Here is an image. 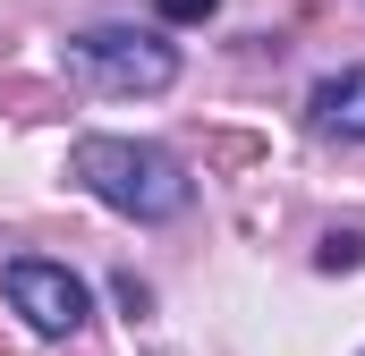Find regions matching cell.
I'll list each match as a JSON object with an SVG mask.
<instances>
[{"label": "cell", "mask_w": 365, "mask_h": 356, "mask_svg": "<svg viewBox=\"0 0 365 356\" xmlns=\"http://www.w3.org/2000/svg\"><path fill=\"white\" fill-rule=\"evenodd\" d=\"M212 9H221V0H162V17H170V26H204Z\"/></svg>", "instance_id": "obj_6"}, {"label": "cell", "mask_w": 365, "mask_h": 356, "mask_svg": "<svg viewBox=\"0 0 365 356\" xmlns=\"http://www.w3.org/2000/svg\"><path fill=\"white\" fill-rule=\"evenodd\" d=\"M0 297L26 314L34 340H77L86 314H93L86 280H77L68 263H51V255H9V263H0Z\"/></svg>", "instance_id": "obj_3"}, {"label": "cell", "mask_w": 365, "mask_h": 356, "mask_svg": "<svg viewBox=\"0 0 365 356\" xmlns=\"http://www.w3.org/2000/svg\"><path fill=\"white\" fill-rule=\"evenodd\" d=\"M60 60H68L77 85L110 93V102H128V93H170V85H179V43H162L153 26H86V34L60 43Z\"/></svg>", "instance_id": "obj_2"}, {"label": "cell", "mask_w": 365, "mask_h": 356, "mask_svg": "<svg viewBox=\"0 0 365 356\" xmlns=\"http://www.w3.org/2000/svg\"><path fill=\"white\" fill-rule=\"evenodd\" d=\"M357 263H365V229H331L314 246V271H357Z\"/></svg>", "instance_id": "obj_5"}, {"label": "cell", "mask_w": 365, "mask_h": 356, "mask_svg": "<svg viewBox=\"0 0 365 356\" xmlns=\"http://www.w3.org/2000/svg\"><path fill=\"white\" fill-rule=\"evenodd\" d=\"M314 127L323 136H349V145H365V68H331L323 85H314Z\"/></svg>", "instance_id": "obj_4"}, {"label": "cell", "mask_w": 365, "mask_h": 356, "mask_svg": "<svg viewBox=\"0 0 365 356\" xmlns=\"http://www.w3.org/2000/svg\"><path fill=\"white\" fill-rule=\"evenodd\" d=\"M68 178L86 187L93 204H110L119 221H179L195 204V178H187L179 153L145 145V136H77L68 145Z\"/></svg>", "instance_id": "obj_1"}]
</instances>
